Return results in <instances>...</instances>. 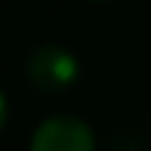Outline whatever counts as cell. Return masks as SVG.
Instances as JSON below:
<instances>
[{"label":"cell","mask_w":151,"mask_h":151,"mask_svg":"<svg viewBox=\"0 0 151 151\" xmlns=\"http://www.w3.org/2000/svg\"><path fill=\"white\" fill-rule=\"evenodd\" d=\"M29 151H96V138L77 117H48L35 130Z\"/></svg>","instance_id":"7a4b0ae2"},{"label":"cell","mask_w":151,"mask_h":151,"mask_svg":"<svg viewBox=\"0 0 151 151\" xmlns=\"http://www.w3.org/2000/svg\"><path fill=\"white\" fill-rule=\"evenodd\" d=\"M27 77L42 93H61L80 77V61L61 45H40L27 58Z\"/></svg>","instance_id":"6da1fadb"},{"label":"cell","mask_w":151,"mask_h":151,"mask_svg":"<svg viewBox=\"0 0 151 151\" xmlns=\"http://www.w3.org/2000/svg\"><path fill=\"white\" fill-rule=\"evenodd\" d=\"M90 3H104V0H90Z\"/></svg>","instance_id":"277c9868"},{"label":"cell","mask_w":151,"mask_h":151,"mask_svg":"<svg viewBox=\"0 0 151 151\" xmlns=\"http://www.w3.org/2000/svg\"><path fill=\"white\" fill-rule=\"evenodd\" d=\"M5 122H8V101H5V96L0 90V130L5 127Z\"/></svg>","instance_id":"3957f363"}]
</instances>
